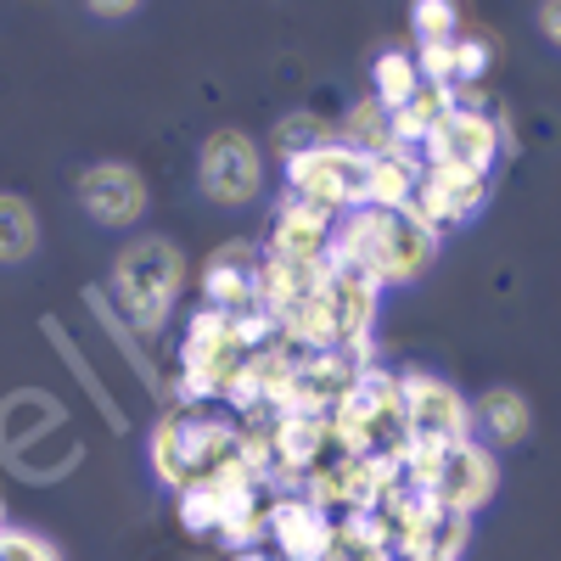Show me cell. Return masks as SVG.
<instances>
[{
  "instance_id": "1",
  "label": "cell",
  "mask_w": 561,
  "mask_h": 561,
  "mask_svg": "<svg viewBox=\"0 0 561 561\" xmlns=\"http://www.w3.org/2000/svg\"><path fill=\"white\" fill-rule=\"evenodd\" d=\"M444 237L433 225H421L410 208L382 214V208H354L332 225V248H325V264H354L365 270L377 287H404L438 259Z\"/></svg>"
},
{
  "instance_id": "2",
  "label": "cell",
  "mask_w": 561,
  "mask_h": 561,
  "mask_svg": "<svg viewBox=\"0 0 561 561\" xmlns=\"http://www.w3.org/2000/svg\"><path fill=\"white\" fill-rule=\"evenodd\" d=\"M102 293L135 337H158L180 304V293H185V259L169 237H135L113 259V275Z\"/></svg>"
},
{
  "instance_id": "3",
  "label": "cell",
  "mask_w": 561,
  "mask_h": 561,
  "mask_svg": "<svg viewBox=\"0 0 561 561\" xmlns=\"http://www.w3.org/2000/svg\"><path fill=\"white\" fill-rule=\"evenodd\" d=\"M399 478H404L410 489H421L427 500H438L449 517L472 523L478 511L494 500V489H500V460H494V449L478 444V438H455V444H444V449L410 444L404 460H399Z\"/></svg>"
},
{
  "instance_id": "4",
  "label": "cell",
  "mask_w": 561,
  "mask_h": 561,
  "mask_svg": "<svg viewBox=\"0 0 561 561\" xmlns=\"http://www.w3.org/2000/svg\"><path fill=\"white\" fill-rule=\"evenodd\" d=\"M337 455H382V460H404L410 433H404V404H399V370L365 365L354 388L337 399V410L325 415Z\"/></svg>"
},
{
  "instance_id": "5",
  "label": "cell",
  "mask_w": 561,
  "mask_h": 561,
  "mask_svg": "<svg viewBox=\"0 0 561 561\" xmlns=\"http://www.w3.org/2000/svg\"><path fill=\"white\" fill-rule=\"evenodd\" d=\"M248 354H253V343H248L237 314H219L208 304L192 309L185 314V337H180V382H174L180 410L225 399V388L237 382V370L248 365Z\"/></svg>"
},
{
  "instance_id": "6",
  "label": "cell",
  "mask_w": 561,
  "mask_h": 561,
  "mask_svg": "<svg viewBox=\"0 0 561 561\" xmlns=\"http://www.w3.org/2000/svg\"><path fill=\"white\" fill-rule=\"evenodd\" d=\"M280 180H287V197L320 208V214H354L365 208V180H370V158L348 152L343 140H314V147L293 152V158H280Z\"/></svg>"
},
{
  "instance_id": "7",
  "label": "cell",
  "mask_w": 561,
  "mask_h": 561,
  "mask_svg": "<svg viewBox=\"0 0 561 561\" xmlns=\"http://www.w3.org/2000/svg\"><path fill=\"white\" fill-rule=\"evenodd\" d=\"M314 298H320L325 337H332L337 354L377 359V348H370V325H377V309H382L377 280H370L365 270H354V264H325V280H320Z\"/></svg>"
},
{
  "instance_id": "8",
  "label": "cell",
  "mask_w": 561,
  "mask_h": 561,
  "mask_svg": "<svg viewBox=\"0 0 561 561\" xmlns=\"http://www.w3.org/2000/svg\"><path fill=\"white\" fill-rule=\"evenodd\" d=\"M500 124L483 107H449L433 135L421 140V163L438 174H460V180H489L500 163Z\"/></svg>"
},
{
  "instance_id": "9",
  "label": "cell",
  "mask_w": 561,
  "mask_h": 561,
  "mask_svg": "<svg viewBox=\"0 0 561 561\" xmlns=\"http://www.w3.org/2000/svg\"><path fill=\"white\" fill-rule=\"evenodd\" d=\"M197 185L219 208H242L264 192V152L248 129H219L197 152Z\"/></svg>"
},
{
  "instance_id": "10",
  "label": "cell",
  "mask_w": 561,
  "mask_h": 561,
  "mask_svg": "<svg viewBox=\"0 0 561 561\" xmlns=\"http://www.w3.org/2000/svg\"><path fill=\"white\" fill-rule=\"evenodd\" d=\"M399 404H404V433L410 444H455L472 438V404H466L444 377L433 370H399Z\"/></svg>"
},
{
  "instance_id": "11",
  "label": "cell",
  "mask_w": 561,
  "mask_h": 561,
  "mask_svg": "<svg viewBox=\"0 0 561 561\" xmlns=\"http://www.w3.org/2000/svg\"><path fill=\"white\" fill-rule=\"evenodd\" d=\"M365 365H377V359H354V354H298L293 365V382H287V404H280L275 415H332L337 399L354 388V377Z\"/></svg>"
},
{
  "instance_id": "12",
  "label": "cell",
  "mask_w": 561,
  "mask_h": 561,
  "mask_svg": "<svg viewBox=\"0 0 561 561\" xmlns=\"http://www.w3.org/2000/svg\"><path fill=\"white\" fill-rule=\"evenodd\" d=\"M264 545H275L270 556H280V561H320L325 545H332V517L304 494H270Z\"/></svg>"
},
{
  "instance_id": "13",
  "label": "cell",
  "mask_w": 561,
  "mask_h": 561,
  "mask_svg": "<svg viewBox=\"0 0 561 561\" xmlns=\"http://www.w3.org/2000/svg\"><path fill=\"white\" fill-rule=\"evenodd\" d=\"M79 208L107 225V230H129L140 225V214H147V180H140L129 163H90L79 174Z\"/></svg>"
},
{
  "instance_id": "14",
  "label": "cell",
  "mask_w": 561,
  "mask_h": 561,
  "mask_svg": "<svg viewBox=\"0 0 561 561\" xmlns=\"http://www.w3.org/2000/svg\"><path fill=\"white\" fill-rule=\"evenodd\" d=\"M483 208H489V180H460V174H438V169L421 163L415 197H410V214L421 225H433L444 237V230H455V225H472Z\"/></svg>"
},
{
  "instance_id": "15",
  "label": "cell",
  "mask_w": 561,
  "mask_h": 561,
  "mask_svg": "<svg viewBox=\"0 0 561 561\" xmlns=\"http://www.w3.org/2000/svg\"><path fill=\"white\" fill-rule=\"evenodd\" d=\"M332 225H337L332 214H320V208H309V203H298V197H280V203L270 208V237H264L259 253L314 264V259H325V248H332Z\"/></svg>"
},
{
  "instance_id": "16",
  "label": "cell",
  "mask_w": 561,
  "mask_h": 561,
  "mask_svg": "<svg viewBox=\"0 0 561 561\" xmlns=\"http://www.w3.org/2000/svg\"><path fill=\"white\" fill-rule=\"evenodd\" d=\"M320 280H325V259L298 264V259H270V253H259V264H253V309H264L270 320H280L293 304L314 298Z\"/></svg>"
},
{
  "instance_id": "17",
  "label": "cell",
  "mask_w": 561,
  "mask_h": 561,
  "mask_svg": "<svg viewBox=\"0 0 561 561\" xmlns=\"http://www.w3.org/2000/svg\"><path fill=\"white\" fill-rule=\"evenodd\" d=\"M253 264H259V248L253 242H225L208 259V270H203V304L219 309V314L253 309Z\"/></svg>"
},
{
  "instance_id": "18",
  "label": "cell",
  "mask_w": 561,
  "mask_h": 561,
  "mask_svg": "<svg viewBox=\"0 0 561 561\" xmlns=\"http://www.w3.org/2000/svg\"><path fill=\"white\" fill-rule=\"evenodd\" d=\"M62 427V404L45 399L39 388L28 393H12L7 404H0V449L18 455V449H34L39 438H51Z\"/></svg>"
},
{
  "instance_id": "19",
  "label": "cell",
  "mask_w": 561,
  "mask_h": 561,
  "mask_svg": "<svg viewBox=\"0 0 561 561\" xmlns=\"http://www.w3.org/2000/svg\"><path fill=\"white\" fill-rule=\"evenodd\" d=\"M415 180H421V152H382V158H370V180H365V208H382V214H399L410 208L415 197Z\"/></svg>"
},
{
  "instance_id": "20",
  "label": "cell",
  "mask_w": 561,
  "mask_h": 561,
  "mask_svg": "<svg viewBox=\"0 0 561 561\" xmlns=\"http://www.w3.org/2000/svg\"><path fill=\"white\" fill-rule=\"evenodd\" d=\"M320 561H393V550L370 511H348V517H332V545Z\"/></svg>"
},
{
  "instance_id": "21",
  "label": "cell",
  "mask_w": 561,
  "mask_h": 561,
  "mask_svg": "<svg viewBox=\"0 0 561 561\" xmlns=\"http://www.w3.org/2000/svg\"><path fill=\"white\" fill-rule=\"evenodd\" d=\"M478 421H483V433L494 444H523L534 433V410L517 388H489L483 404H478Z\"/></svg>"
},
{
  "instance_id": "22",
  "label": "cell",
  "mask_w": 561,
  "mask_h": 561,
  "mask_svg": "<svg viewBox=\"0 0 561 561\" xmlns=\"http://www.w3.org/2000/svg\"><path fill=\"white\" fill-rule=\"evenodd\" d=\"M264 505H270L264 489H253V494H242V500H230L225 517H219V528H214V539H219L230 556L259 550V545H264Z\"/></svg>"
},
{
  "instance_id": "23",
  "label": "cell",
  "mask_w": 561,
  "mask_h": 561,
  "mask_svg": "<svg viewBox=\"0 0 561 561\" xmlns=\"http://www.w3.org/2000/svg\"><path fill=\"white\" fill-rule=\"evenodd\" d=\"M332 140H343L348 152H359V158H382V152H393V129H388V113L377 107V102H354L348 107V118L337 124V135Z\"/></svg>"
},
{
  "instance_id": "24",
  "label": "cell",
  "mask_w": 561,
  "mask_h": 561,
  "mask_svg": "<svg viewBox=\"0 0 561 561\" xmlns=\"http://www.w3.org/2000/svg\"><path fill=\"white\" fill-rule=\"evenodd\" d=\"M39 248V214L34 203L0 192V264H23Z\"/></svg>"
},
{
  "instance_id": "25",
  "label": "cell",
  "mask_w": 561,
  "mask_h": 561,
  "mask_svg": "<svg viewBox=\"0 0 561 561\" xmlns=\"http://www.w3.org/2000/svg\"><path fill=\"white\" fill-rule=\"evenodd\" d=\"M415 57L410 51H382L377 62H370V102H377L382 113H399L410 96H415Z\"/></svg>"
},
{
  "instance_id": "26",
  "label": "cell",
  "mask_w": 561,
  "mask_h": 561,
  "mask_svg": "<svg viewBox=\"0 0 561 561\" xmlns=\"http://www.w3.org/2000/svg\"><path fill=\"white\" fill-rule=\"evenodd\" d=\"M147 460H152V472H158V483L163 489H192V472H185V449H180V410H169V415H158V427H152V438H147Z\"/></svg>"
},
{
  "instance_id": "27",
  "label": "cell",
  "mask_w": 561,
  "mask_h": 561,
  "mask_svg": "<svg viewBox=\"0 0 561 561\" xmlns=\"http://www.w3.org/2000/svg\"><path fill=\"white\" fill-rule=\"evenodd\" d=\"M242 500V494H237ZM174 505H180V528L185 534H197V539H214V528H219V517H225V494H214V489H180L174 494Z\"/></svg>"
},
{
  "instance_id": "28",
  "label": "cell",
  "mask_w": 561,
  "mask_h": 561,
  "mask_svg": "<svg viewBox=\"0 0 561 561\" xmlns=\"http://www.w3.org/2000/svg\"><path fill=\"white\" fill-rule=\"evenodd\" d=\"M90 309H96V320H102V332H107V337H118L124 359L135 365V377L147 382V388H158V370H152V359H147V354L135 348V332H129V325H124V320L113 314V304H107V293H102V287H90Z\"/></svg>"
},
{
  "instance_id": "29",
  "label": "cell",
  "mask_w": 561,
  "mask_h": 561,
  "mask_svg": "<svg viewBox=\"0 0 561 561\" xmlns=\"http://www.w3.org/2000/svg\"><path fill=\"white\" fill-rule=\"evenodd\" d=\"M410 28H415V45L455 39L460 34V7L455 0H421V7H410Z\"/></svg>"
},
{
  "instance_id": "30",
  "label": "cell",
  "mask_w": 561,
  "mask_h": 561,
  "mask_svg": "<svg viewBox=\"0 0 561 561\" xmlns=\"http://www.w3.org/2000/svg\"><path fill=\"white\" fill-rule=\"evenodd\" d=\"M45 332H51V337H57V348H62V359H68V365H73V377H79V382H84V393H90V399H96V410H102V415H107V421H113V433H124V427H129V421H124V410H118V404H113V399H107V393H102V382H96V370H90V365H84V359H79V348H73V343H68V337H62V325H57V320H51V325H45Z\"/></svg>"
},
{
  "instance_id": "31",
  "label": "cell",
  "mask_w": 561,
  "mask_h": 561,
  "mask_svg": "<svg viewBox=\"0 0 561 561\" xmlns=\"http://www.w3.org/2000/svg\"><path fill=\"white\" fill-rule=\"evenodd\" d=\"M0 561H62V556L34 528H0Z\"/></svg>"
},
{
  "instance_id": "32",
  "label": "cell",
  "mask_w": 561,
  "mask_h": 561,
  "mask_svg": "<svg viewBox=\"0 0 561 561\" xmlns=\"http://www.w3.org/2000/svg\"><path fill=\"white\" fill-rule=\"evenodd\" d=\"M483 73H489V45L478 34H455V90L478 84Z\"/></svg>"
},
{
  "instance_id": "33",
  "label": "cell",
  "mask_w": 561,
  "mask_h": 561,
  "mask_svg": "<svg viewBox=\"0 0 561 561\" xmlns=\"http://www.w3.org/2000/svg\"><path fill=\"white\" fill-rule=\"evenodd\" d=\"M275 140H280V158H293V152L314 147V140H325V124H320V118H309V113H293V118H280Z\"/></svg>"
},
{
  "instance_id": "34",
  "label": "cell",
  "mask_w": 561,
  "mask_h": 561,
  "mask_svg": "<svg viewBox=\"0 0 561 561\" xmlns=\"http://www.w3.org/2000/svg\"><path fill=\"white\" fill-rule=\"evenodd\" d=\"M90 12H96V18H107V23H124V18H135V7H129V0H113V7L102 0V7H90Z\"/></svg>"
},
{
  "instance_id": "35",
  "label": "cell",
  "mask_w": 561,
  "mask_h": 561,
  "mask_svg": "<svg viewBox=\"0 0 561 561\" xmlns=\"http://www.w3.org/2000/svg\"><path fill=\"white\" fill-rule=\"evenodd\" d=\"M230 561H270L264 550H242V556H230Z\"/></svg>"
},
{
  "instance_id": "36",
  "label": "cell",
  "mask_w": 561,
  "mask_h": 561,
  "mask_svg": "<svg viewBox=\"0 0 561 561\" xmlns=\"http://www.w3.org/2000/svg\"><path fill=\"white\" fill-rule=\"evenodd\" d=\"M0 528H7V517H0Z\"/></svg>"
}]
</instances>
